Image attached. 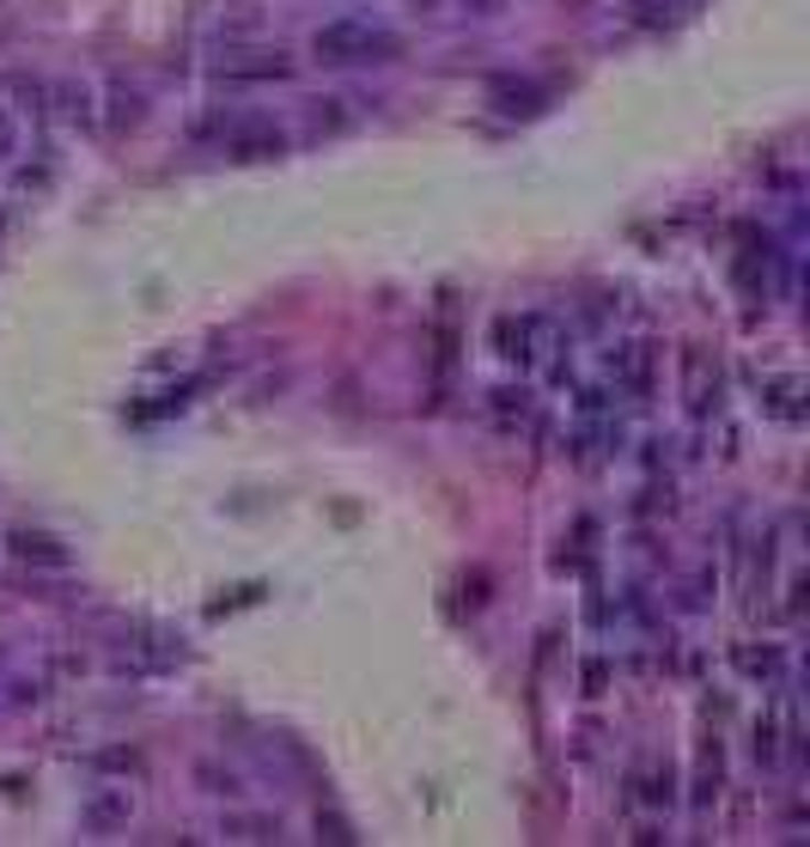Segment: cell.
Listing matches in <instances>:
<instances>
[{
    "instance_id": "cell-1",
    "label": "cell",
    "mask_w": 810,
    "mask_h": 847,
    "mask_svg": "<svg viewBox=\"0 0 810 847\" xmlns=\"http://www.w3.org/2000/svg\"><path fill=\"white\" fill-rule=\"evenodd\" d=\"M396 50L403 43L384 37V31H372L366 19H329V25H317L311 37V55L329 67H348V62H396Z\"/></svg>"
},
{
    "instance_id": "cell-2",
    "label": "cell",
    "mask_w": 810,
    "mask_h": 847,
    "mask_svg": "<svg viewBox=\"0 0 810 847\" xmlns=\"http://www.w3.org/2000/svg\"><path fill=\"white\" fill-rule=\"evenodd\" d=\"M555 342H561V330H555L543 311H524V318H512V311H506V318L494 323V348L506 360H518V366H536Z\"/></svg>"
},
{
    "instance_id": "cell-3",
    "label": "cell",
    "mask_w": 810,
    "mask_h": 847,
    "mask_svg": "<svg viewBox=\"0 0 810 847\" xmlns=\"http://www.w3.org/2000/svg\"><path fill=\"white\" fill-rule=\"evenodd\" d=\"M719 397H725V366H719V354L701 342H682V403H689V415H713Z\"/></svg>"
},
{
    "instance_id": "cell-4",
    "label": "cell",
    "mask_w": 810,
    "mask_h": 847,
    "mask_svg": "<svg viewBox=\"0 0 810 847\" xmlns=\"http://www.w3.org/2000/svg\"><path fill=\"white\" fill-rule=\"evenodd\" d=\"M653 372H658V348L653 342L603 348V378H610L622 397H646V391H653Z\"/></svg>"
},
{
    "instance_id": "cell-5",
    "label": "cell",
    "mask_w": 810,
    "mask_h": 847,
    "mask_svg": "<svg viewBox=\"0 0 810 847\" xmlns=\"http://www.w3.org/2000/svg\"><path fill=\"white\" fill-rule=\"evenodd\" d=\"M129 817H134L129 787H98V793L79 799V829L86 835H117V829H129Z\"/></svg>"
},
{
    "instance_id": "cell-6",
    "label": "cell",
    "mask_w": 810,
    "mask_h": 847,
    "mask_svg": "<svg viewBox=\"0 0 810 847\" xmlns=\"http://www.w3.org/2000/svg\"><path fill=\"white\" fill-rule=\"evenodd\" d=\"M293 62L281 50H226L220 80H287Z\"/></svg>"
},
{
    "instance_id": "cell-7",
    "label": "cell",
    "mask_w": 810,
    "mask_h": 847,
    "mask_svg": "<svg viewBox=\"0 0 810 847\" xmlns=\"http://www.w3.org/2000/svg\"><path fill=\"white\" fill-rule=\"evenodd\" d=\"M50 110L74 129H98V92L86 80H55L50 86Z\"/></svg>"
},
{
    "instance_id": "cell-8",
    "label": "cell",
    "mask_w": 810,
    "mask_h": 847,
    "mask_svg": "<svg viewBox=\"0 0 810 847\" xmlns=\"http://www.w3.org/2000/svg\"><path fill=\"white\" fill-rule=\"evenodd\" d=\"M732 664L749 676V683H762V689H774V683H786V652L774 647V640H744V647H732Z\"/></svg>"
},
{
    "instance_id": "cell-9",
    "label": "cell",
    "mask_w": 810,
    "mask_h": 847,
    "mask_svg": "<svg viewBox=\"0 0 810 847\" xmlns=\"http://www.w3.org/2000/svg\"><path fill=\"white\" fill-rule=\"evenodd\" d=\"M226 153H232V160H275V153H287V134L269 129V122H238V129L226 134Z\"/></svg>"
},
{
    "instance_id": "cell-10",
    "label": "cell",
    "mask_w": 810,
    "mask_h": 847,
    "mask_svg": "<svg viewBox=\"0 0 810 847\" xmlns=\"http://www.w3.org/2000/svg\"><path fill=\"white\" fill-rule=\"evenodd\" d=\"M762 409H768L774 421H798V415H804V378H798V372L762 378Z\"/></svg>"
},
{
    "instance_id": "cell-11",
    "label": "cell",
    "mask_w": 810,
    "mask_h": 847,
    "mask_svg": "<svg viewBox=\"0 0 810 847\" xmlns=\"http://www.w3.org/2000/svg\"><path fill=\"white\" fill-rule=\"evenodd\" d=\"M7 549H13L19 561H37V568H67V543L62 537H50V530H13V537H7Z\"/></svg>"
},
{
    "instance_id": "cell-12",
    "label": "cell",
    "mask_w": 810,
    "mask_h": 847,
    "mask_svg": "<svg viewBox=\"0 0 810 847\" xmlns=\"http://www.w3.org/2000/svg\"><path fill=\"white\" fill-rule=\"evenodd\" d=\"M110 110H105V117H110V129H117V134H129V129H141V117H146V98L141 92H134V86L129 80H110Z\"/></svg>"
},
{
    "instance_id": "cell-13",
    "label": "cell",
    "mask_w": 810,
    "mask_h": 847,
    "mask_svg": "<svg viewBox=\"0 0 810 847\" xmlns=\"http://www.w3.org/2000/svg\"><path fill=\"white\" fill-rule=\"evenodd\" d=\"M634 799H641V805H653V811L677 805V774H670V768H653V774H634Z\"/></svg>"
},
{
    "instance_id": "cell-14",
    "label": "cell",
    "mask_w": 810,
    "mask_h": 847,
    "mask_svg": "<svg viewBox=\"0 0 810 847\" xmlns=\"http://www.w3.org/2000/svg\"><path fill=\"white\" fill-rule=\"evenodd\" d=\"M494 98L512 117H536V110H543V92H536L530 80H494Z\"/></svg>"
},
{
    "instance_id": "cell-15",
    "label": "cell",
    "mask_w": 810,
    "mask_h": 847,
    "mask_svg": "<svg viewBox=\"0 0 810 847\" xmlns=\"http://www.w3.org/2000/svg\"><path fill=\"white\" fill-rule=\"evenodd\" d=\"M25 129H31V122L19 117V110L7 105V98H0V160H13L19 146H25Z\"/></svg>"
},
{
    "instance_id": "cell-16",
    "label": "cell",
    "mask_w": 810,
    "mask_h": 847,
    "mask_svg": "<svg viewBox=\"0 0 810 847\" xmlns=\"http://www.w3.org/2000/svg\"><path fill=\"white\" fill-rule=\"evenodd\" d=\"M196 781L208 787V793H220V799H244V781H238L232 768H214V762H201V768H196Z\"/></svg>"
},
{
    "instance_id": "cell-17",
    "label": "cell",
    "mask_w": 810,
    "mask_h": 847,
    "mask_svg": "<svg viewBox=\"0 0 810 847\" xmlns=\"http://www.w3.org/2000/svg\"><path fill=\"white\" fill-rule=\"evenodd\" d=\"M226 829H232V842H275L281 823L275 817H232Z\"/></svg>"
},
{
    "instance_id": "cell-18",
    "label": "cell",
    "mask_w": 810,
    "mask_h": 847,
    "mask_svg": "<svg viewBox=\"0 0 810 847\" xmlns=\"http://www.w3.org/2000/svg\"><path fill=\"white\" fill-rule=\"evenodd\" d=\"M317 842H336V847H348V842H360V835H353V823L341 817V811H317Z\"/></svg>"
},
{
    "instance_id": "cell-19",
    "label": "cell",
    "mask_w": 810,
    "mask_h": 847,
    "mask_svg": "<svg viewBox=\"0 0 810 847\" xmlns=\"http://www.w3.org/2000/svg\"><path fill=\"white\" fill-rule=\"evenodd\" d=\"M494 409L500 415H518V421H524V415H530V391H524V384H500V391H494Z\"/></svg>"
},
{
    "instance_id": "cell-20",
    "label": "cell",
    "mask_w": 810,
    "mask_h": 847,
    "mask_svg": "<svg viewBox=\"0 0 810 847\" xmlns=\"http://www.w3.org/2000/svg\"><path fill=\"white\" fill-rule=\"evenodd\" d=\"M603 409H610V391H598V384H591V391H579V415H585V421H598Z\"/></svg>"
},
{
    "instance_id": "cell-21",
    "label": "cell",
    "mask_w": 810,
    "mask_h": 847,
    "mask_svg": "<svg viewBox=\"0 0 810 847\" xmlns=\"http://www.w3.org/2000/svg\"><path fill=\"white\" fill-rule=\"evenodd\" d=\"M463 7H470V13H482V19H488V13H500V7H506V0H463Z\"/></svg>"
},
{
    "instance_id": "cell-22",
    "label": "cell",
    "mask_w": 810,
    "mask_h": 847,
    "mask_svg": "<svg viewBox=\"0 0 810 847\" xmlns=\"http://www.w3.org/2000/svg\"><path fill=\"white\" fill-rule=\"evenodd\" d=\"M415 7H433V0H415Z\"/></svg>"
}]
</instances>
